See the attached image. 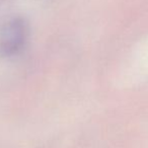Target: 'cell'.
<instances>
[{
  "instance_id": "1",
  "label": "cell",
  "mask_w": 148,
  "mask_h": 148,
  "mask_svg": "<svg viewBox=\"0 0 148 148\" xmlns=\"http://www.w3.org/2000/svg\"><path fill=\"white\" fill-rule=\"evenodd\" d=\"M29 37V25L23 17L8 19L0 27V58H10L19 54Z\"/></svg>"
}]
</instances>
